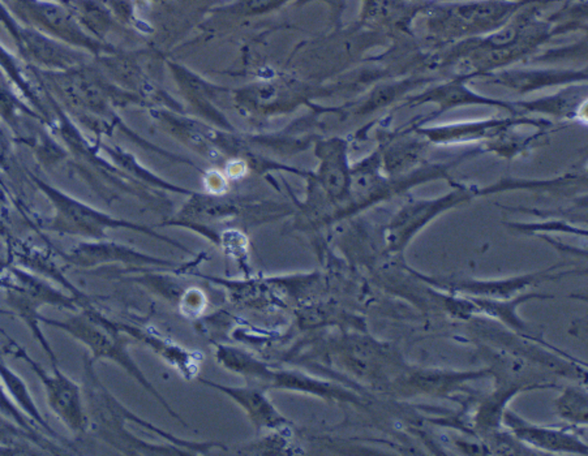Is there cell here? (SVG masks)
I'll return each mask as SVG.
<instances>
[{"label":"cell","mask_w":588,"mask_h":456,"mask_svg":"<svg viewBox=\"0 0 588 456\" xmlns=\"http://www.w3.org/2000/svg\"><path fill=\"white\" fill-rule=\"evenodd\" d=\"M42 321L46 322L48 325L63 328L64 331H67L72 336H75L78 341L84 342L92 350L96 360L100 358H110V360H113L115 363H118L120 366H123L127 372L130 373V375H133L140 383H143L144 388H148L152 394H154L157 399H160V403L165 405V408L176 420H180L175 412L170 408V405L162 399L160 393L154 391L152 385L145 380L144 374L140 372L138 365L135 364V361L130 358L128 352L124 348V344L120 341V338L116 336V331H114V325L108 323L103 318L96 319L94 314L77 316V317H72V318L67 319V321H53V319L45 318H42Z\"/></svg>","instance_id":"1"},{"label":"cell","mask_w":588,"mask_h":456,"mask_svg":"<svg viewBox=\"0 0 588 456\" xmlns=\"http://www.w3.org/2000/svg\"><path fill=\"white\" fill-rule=\"evenodd\" d=\"M201 382L220 390L226 395H229L231 399H234L247 412L253 425L257 429L278 428L284 421L282 416L275 410L273 404L267 400L262 388L253 386V385L244 386V388H231V386L214 383L210 380H201Z\"/></svg>","instance_id":"3"},{"label":"cell","mask_w":588,"mask_h":456,"mask_svg":"<svg viewBox=\"0 0 588 456\" xmlns=\"http://www.w3.org/2000/svg\"><path fill=\"white\" fill-rule=\"evenodd\" d=\"M9 353L15 358H21L31 365V369L37 374L46 393L47 403L61 423L68 428L72 433H84L89 428V416L85 408L84 391L69 380L66 374L53 369V374L43 370L36 361H33L28 353L19 347L16 343L8 344Z\"/></svg>","instance_id":"2"}]
</instances>
